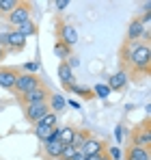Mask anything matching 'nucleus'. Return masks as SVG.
Listing matches in <instances>:
<instances>
[{
    "mask_svg": "<svg viewBox=\"0 0 151 160\" xmlns=\"http://www.w3.org/2000/svg\"><path fill=\"white\" fill-rule=\"evenodd\" d=\"M37 87H41V80L37 78L35 74H20V76H17L15 91H17L20 95H24V93L32 91V89H37Z\"/></svg>",
    "mask_w": 151,
    "mask_h": 160,
    "instance_id": "f03ea898",
    "label": "nucleus"
},
{
    "mask_svg": "<svg viewBox=\"0 0 151 160\" xmlns=\"http://www.w3.org/2000/svg\"><path fill=\"white\" fill-rule=\"evenodd\" d=\"M127 160H149V149L145 147H138V145H132L125 154Z\"/></svg>",
    "mask_w": 151,
    "mask_h": 160,
    "instance_id": "4468645a",
    "label": "nucleus"
},
{
    "mask_svg": "<svg viewBox=\"0 0 151 160\" xmlns=\"http://www.w3.org/2000/svg\"><path fill=\"white\" fill-rule=\"evenodd\" d=\"M69 91L78 93V95H80V98H84V100H91V98H95V95H93V91H91V89H86V87H78V84H71V87H69Z\"/></svg>",
    "mask_w": 151,
    "mask_h": 160,
    "instance_id": "412c9836",
    "label": "nucleus"
},
{
    "mask_svg": "<svg viewBox=\"0 0 151 160\" xmlns=\"http://www.w3.org/2000/svg\"><path fill=\"white\" fill-rule=\"evenodd\" d=\"M89 138V134L86 132H74V141H71V147H76L78 152H80V147L84 145V141Z\"/></svg>",
    "mask_w": 151,
    "mask_h": 160,
    "instance_id": "5701e85b",
    "label": "nucleus"
},
{
    "mask_svg": "<svg viewBox=\"0 0 151 160\" xmlns=\"http://www.w3.org/2000/svg\"><path fill=\"white\" fill-rule=\"evenodd\" d=\"M15 30H17V32H20V35H22V37L26 39V37H32V35L37 32V26H35V24H32V22L28 20V22H24V24L15 26Z\"/></svg>",
    "mask_w": 151,
    "mask_h": 160,
    "instance_id": "6ab92c4d",
    "label": "nucleus"
},
{
    "mask_svg": "<svg viewBox=\"0 0 151 160\" xmlns=\"http://www.w3.org/2000/svg\"><path fill=\"white\" fill-rule=\"evenodd\" d=\"M24 112H26V119H28V121L37 123L43 115H48V112H50V106H48V102H39V104H24Z\"/></svg>",
    "mask_w": 151,
    "mask_h": 160,
    "instance_id": "20e7f679",
    "label": "nucleus"
},
{
    "mask_svg": "<svg viewBox=\"0 0 151 160\" xmlns=\"http://www.w3.org/2000/svg\"><path fill=\"white\" fill-rule=\"evenodd\" d=\"M74 128H61L58 130V143L61 145H71V141H74Z\"/></svg>",
    "mask_w": 151,
    "mask_h": 160,
    "instance_id": "a211bd4d",
    "label": "nucleus"
},
{
    "mask_svg": "<svg viewBox=\"0 0 151 160\" xmlns=\"http://www.w3.org/2000/svg\"><path fill=\"white\" fill-rule=\"evenodd\" d=\"M69 52H71V48H67V46H65V43H61V41L54 46V54H56L58 58H63V61H67Z\"/></svg>",
    "mask_w": 151,
    "mask_h": 160,
    "instance_id": "4be33fe9",
    "label": "nucleus"
},
{
    "mask_svg": "<svg viewBox=\"0 0 151 160\" xmlns=\"http://www.w3.org/2000/svg\"><path fill=\"white\" fill-rule=\"evenodd\" d=\"M67 7H69V0H56V9L58 11H65Z\"/></svg>",
    "mask_w": 151,
    "mask_h": 160,
    "instance_id": "bb28decb",
    "label": "nucleus"
},
{
    "mask_svg": "<svg viewBox=\"0 0 151 160\" xmlns=\"http://www.w3.org/2000/svg\"><path fill=\"white\" fill-rule=\"evenodd\" d=\"M4 56H7V50H4V48H0V61H4Z\"/></svg>",
    "mask_w": 151,
    "mask_h": 160,
    "instance_id": "2f4dec72",
    "label": "nucleus"
},
{
    "mask_svg": "<svg viewBox=\"0 0 151 160\" xmlns=\"http://www.w3.org/2000/svg\"><path fill=\"white\" fill-rule=\"evenodd\" d=\"M37 69H39V63H26V72L28 74H35Z\"/></svg>",
    "mask_w": 151,
    "mask_h": 160,
    "instance_id": "cd10ccee",
    "label": "nucleus"
},
{
    "mask_svg": "<svg viewBox=\"0 0 151 160\" xmlns=\"http://www.w3.org/2000/svg\"><path fill=\"white\" fill-rule=\"evenodd\" d=\"M125 63L134 69V72H143V74H149L151 67V50L147 43H129L125 48Z\"/></svg>",
    "mask_w": 151,
    "mask_h": 160,
    "instance_id": "f257e3e1",
    "label": "nucleus"
},
{
    "mask_svg": "<svg viewBox=\"0 0 151 160\" xmlns=\"http://www.w3.org/2000/svg\"><path fill=\"white\" fill-rule=\"evenodd\" d=\"M30 4L28 2H20L11 13H9V22L13 24V26H20V24H24V22H28L30 20Z\"/></svg>",
    "mask_w": 151,
    "mask_h": 160,
    "instance_id": "7ed1b4c3",
    "label": "nucleus"
},
{
    "mask_svg": "<svg viewBox=\"0 0 151 160\" xmlns=\"http://www.w3.org/2000/svg\"><path fill=\"white\" fill-rule=\"evenodd\" d=\"M80 152L84 154V158L86 156H97L104 152V143H101L100 138H93V136H89L86 141H84V145L80 147Z\"/></svg>",
    "mask_w": 151,
    "mask_h": 160,
    "instance_id": "6e6552de",
    "label": "nucleus"
},
{
    "mask_svg": "<svg viewBox=\"0 0 151 160\" xmlns=\"http://www.w3.org/2000/svg\"><path fill=\"white\" fill-rule=\"evenodd\" d=\"M71 160H84V154H82V152H78V154H76Z\"/></svg>",
    "mask_w": 151,
    "mask_h": 160,
    "instance_id": "c756f323",
    "label": "nucleus"
},
{
    "mask_svg": "<svg viewBox=\"0 0 151 160\" xmlns=\"http://www.w3.org/2000/svg\"><path fill=\"white\" fill-rule=\"evenodd\" d=\"M134 145H138V147H149L151 145V132H149V119H145V123H143V128H136L134 130Z\"/></svg>",
    "mask_w": 151,
    "mask_h": 160,
    "instance_id": "423d86ee",
    "label": "nucleus"
},
{
    "mask_svg": "<svg viewBox=\"0 0 151 160\" xmlns=\"http://www.w3.org/2000/svg\"><path fill=\"white\" fill-rule=\"evenodd\" d=\"M93 95H97V98H108V95H110L108 84H97V87L93 89Z\"/></svg>",
    "mask_w": 151,
    "mask_h": 160,
    "instance_id": "a878e982",
    "label": "nucleus"
},
{
    "mask_svg": "<svg viewBox=\"0 0 151 160\" xmlns=\"http://www.w3.org/2000/svg\"><path fill=\"white\" fill-rule=\"evenodd\" d=\"M46 154H48L50 158H61L63 145H61L58 141H48V143H46Z\"/></svg>",
    "mask_w": 151,
    "mask_h": 160,
    "instance_id": "dca6fc26",
    "label": "nucleus"
},
{
    "mask_svg": "<svg viewBox=\"0 0 151 160\" xmlns=\"http://www.w3.org/2000/svg\"><path fill=\"white\" fill-rule=\"evenodd\" d=\"M17 69L13 67H0V87L2 89H15V82H17Z\"/></svg>",
    "mask_w": 151,
    "mask_h": 160,
    "instance_id": "0eeeda50",
    "label": "nucleus"
},
{
    "mask_svg": "<svg viewBox=\"0 0 151 160\" xmlns=\"http://www.w3.org/2000/svg\"><path fill=\"white\" fill-rule=\"evenodd\" d=\"M58 32H61V43H65L67 48H71V46L78 43V32H76L74 26H69V24H61Z\"/></svg>",
    "mask_w": 151,
    "mask_h": 160,
    "instance_id": "1a4fd4ad",
    "label": "nucleus"
},
{
    "mask_svg": "<svg viewBox=\"0 0 151 160\" xmlns=\"http://www.w3.org/2000/svg\"><path fill=\"white\" fill-rule=\"evenodd\" d=\"M145 35V28H143V24L138 22V20H134L132 24H129V28H127V41H138L140 37Z\"/></svg>",
    "mask_w": 151,
    "mask_h": 160,
    "instance_id": "2eb2a0df",
    "label": "nucleus"
},
{
    "mask_svg": "<svg viewBox=\"0 0 151 160\" xmlns=\"http://www.w3.org/2000/svg\"><path fill=\"white\" fill-rule=\"evenodd\" d=\"M17 4H20V0H0V11L2 13H11Z\"/></svg>",
    "mask_w": 151,
    "mask_h": 160,
    "instance_id": "b1692460",
    "label": "nucleus"
},
{
    "mask_svg": "<svg viewBox=\"0 0 151 160\" xmlns=\"http://www.w3.org/2000/svg\"><path fill=\"white\" fill-rule=\"evenodd\" d=\"M114 136L121 141V136H123V128H121V126H117V130H114Z\"/></svg>",
    "mask_w": 151,
    "mask_h": 160,
    "instance_id": "c85d7f7f",
    "label": "nucleus"
},
{
    "mask_svg": "<svg viewBox=\"0 0 151 160\" xmlns=\"http://www.w3.org/2000/svg\"><path fill=\"white\" fill-rule=\"evenodd\" d=\"M97 160H110V158H108V154H106V152H101L100 156H97Z\"/></svg>",
    "mask_w": 151,
    "mask_h": 160,
    "instance_id": "7c9ffc66",
    "label": "nucleus"
},
{
    "mask_svg": "<svg viewBox=\"0 0 151 160\" xmlns=\"http://www.w3.org/2000/svg\"><path fill=\"white\" fill-rule=\"evenodd\" d=\"M58 130L61 128H43V126H35V134L39 141L48 143V141H58Z\"/></svg>",
    "mask_w": 151,
    "mask_h": 160,
    "instance_id": "9b49d317",
    "label": "nucleus"
},
{
    "mask_svg": "<svg viewBox=\"0 0 151 160\" xmlns=\"http://www.w3.org/2000/svg\"><path fill=\"white\" fill-rule=\"evenodd\" d=\"M76 154H78L76 147H71V145H63V154H61V158H63V160H71Z\"/></svg>",
    "mask_w": 151,
    "mask_h": 160,
    "instance_id": "393cba45",
    "label": "nucleus"
},
{
    "mask_svg": "<svg viewBox=\"0 0 151 160\" xmlns=\"http://www.w3.org/2000/svg\"><path fill=\"white\" fill-rule=\"evenodd\" d=\"M58 78L63 82V87H71L74 84V72H71V67L67 65V61H63L61 65H58Z\"/></svg>",
    "mask_w": 151,
    "mask_h": 160,
    "instance_id": "f8f14e48",
    "label": "nucleus"
},
{
    "mask_svg": "<svg viewBox=\"0 0 151 160\" xmlns=\"http://www.w3.org/2000/svg\"><path fill=\"white\" fill-rule=\"evenodd\" d=\"M125 84H127L125 72H117L114 76H110V80H108V89H110V91H121Z\"/></svg>",
    "mask_w": 151,
    "mask_h": 160,
    "instance_id": "ddd939ff",
    "label": "nucleus"
},
{
    "mask_svg": "<svg viewBox=\"0 0 151 160\" xmlns=\"http://www.w3.org/2000/svg\"><path fill=\"white\" fill-rule=\"evenodd\" d=\"M50 104H52V112H58V110L65 108V100H63V95L50 93Z\"/></svg>",
    "mask_w": 151,
    "mask_h": 160,
    "instance_id": "aec40b11",
    "label": "nucleus"
},
{
    "mask_svg": "<svg viewBox=\"0 0 151 160\" xmlns=\"http://www.w3.org/2000/svg\"><path fill=\"white\" fill-rule=\"evenodd\" d=\"M24 46H26V39L17 32V30L7 32V50H11V52H20Z\"/></svg>",
    "mask_w": 151,
    "mask_h": 160,
    "instance_id": "9d476101",
    "label": "nucleus"
},
{
    "mask_svg": "<svg viewBox=\"0 0 151 160\" xmlns=\"http://www.w3.org/2000/svg\"><path fill=\"white\" fill-rule=\"evenodd\" d=\"M56 123H58V117H56V112H48V115H43L35 126H43V128H56Z\"/></svg>",
    "mask_w": 151,
    "mask_h": 160,
    "instance_id": "f3484780",
    "label": "nucleus"
},
{
    "mask_svg": "<svg viewBox=\"0 0 151 160\" xmlns=\"http://www.w3.org/2000/svg\"><path fill=\"white\" fill-rule=\"evenodd\" d=\"M48 98H50V91L41 84V87H37V89H32V91H28L24 95H20V100H22V104H39V102H48Z\"/></svg>",
    "mask_w": 151,
    "mask_h": 160,
    "instance_id": "39448f33",
    "label": "nucleus"
}]
</instances>
